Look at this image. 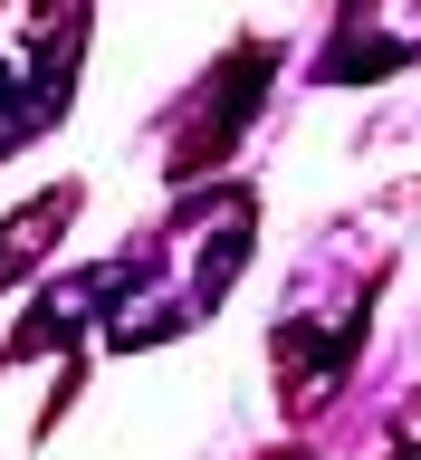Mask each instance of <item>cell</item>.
<instances>
[{"label":"cell","mask_w":421,"mask_h":460,"mask_svg":"<svg viewBox=\"0 0 421 460\" xmlns=\"http://www.w3.org/2000/svg\"><path fill=\"white\" fill-rule=\"evenodd\" d=\"M402 58H421V0H355L336 49H326V77H373Z\"/></svg>","instance_id":"6da1fadb"},{"label":"cell","mask_w":421,"mask_h":460,"mask_svg":"<svg viewBox=\"0 0 421 460\" xmlns=\"http://www.w3.org/2000/svg\"><path fill=\"white\" fill-rule=\"evenodd\" d=\"M67 221H77V182H57V192H39L29 211H10V221H0V288L20 279L29 259H48V240H57Z\"/></svg>","instance_id":"7a4b0ae2"}]
</instances>
